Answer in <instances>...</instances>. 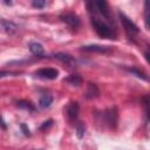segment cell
Listing matches in <instances>:
<instances>
[{"mask_svg": "<svg viewBox=\"0 0 150 150\" xmlns=\"http://www.w3.org/2000/svg\"><path fill=\"white\" fill-rule=\"evenodd\" d=\"M91 25L95 29V32L97 33V35H100L101 38H104V39H114L115 36V33L112 30V28L107 25L104 21L100 20L98 18H91Z\"/></svg>", "mask_w": 150, "mask_h": 150, "instance_id": "cell-1", "label": "cell"}, {"mask_svg": "<svg viewBox=\"0 0 150 150\" xmlns=\"http://www.w3.org/2000/svg\"><path fill=\"white\" fill-rule=\"evenodd\" d=\"M118 16H120V20H121V22L123 25V28H124V30H125V33H127L128 36L132 38V36H135V35L138 34L139 29H138V27H137V25L135 22H132L125 14H123L121 12L118 13Z\"/></svg>", "mask_w": 150, "mask_h": 150, "instance_id": "cell-2", "label": "cell"}, {"mask_svg": "<svg viewBox=\"0 0 150 150\" xmlns=\"http://www.w3.org/2000/svg\"><path fill=\"white\" fill-rule=\"evenodd\" d=\"M103 117L105 123L109 125V128L115 129L117 127V122H118V111L116 107L109 108L103 112Z\"/></svg>", "mask_w": 150, "mask_h": 150, "instance_id": "cell-3", "label": "cell"}, {"mask_svg": "<svg viewBox=\"0 0 150 150\" xmlns=\"http://www.w3.org/2000/svg\"><path fill=\"white\" fill-rule=\"evenodd\" d=\"M79 111H80V107H79V103L75 102V101L69 102V103L67 104V107L64 108V114L67 115L68 121L71 122V123L77 120Z\"/></svg>", "mask_w": 150, "mask_h": 150, "instance_id": "cell-4", "label": "cell"}, {"mask_svg": "<svg viewBox=\"0 0 150 150\" xmlns=\"http://www.w3.org/2000/svg\"><path fill=\"white\" fill-rule=\"evenodd\" d=\"M82 52H88V53H101V54H109L112 52V49L108 46H101V45H87L82 46L80 48Z\"/></svg>", "mask_w": 150, "mask_h": 150, "instance_id": "cell-5", "label": "cell"}, {"mask_svg": "<svg viewBox=\"0 0 150 150\" xmlns=\"http://www.w3.org/2000/svg\"><path fill=\"white\" fill-rule=\"evenodd\" d=\"M60 19L71 28H77L81 23L80 18L74 13H63L60 15Z\"/></svg>", "mask_w": 150, "mask_h": 150, "instance_id": "cell-6", "label": "cell"}, {"mask_svg": "<svg viewBox=\"0 0 150 150\" xmlns=\"http://www.w3.org/2000/svg\"><path fill=\"white\" fill-rule=\"evenodd\" d=\"M35 75L42 79H48V80H54L57 77L59 71L55 68H41L35 71Z\"/></svg>", "mask_w": 150, "mask_h": 150, "instance_id": "cell-7", "label": "cell"}, {"mask_svg": "<svg viewBox=\"0 0 150 150\" xmlns=\"http://www.w3.org/2000/svg\"><path fill=\"white\" fill-rule=\"evenodd\" d=\"M96 4V13H100L101 15H103L104 19L110 20V9H109V5L107 1H95Z\"/></svg>", "mask_w": 150, "mask_h": 150, "instance_id": "cell-8", "label": "cell"}, {"mask_svg": "<svg viewBox=\"0 0 150 150\" xmlns=\"http://www.w3.org/2000/svg\"><path fill=\"white\" fill-rule=\"evenodd\" d=\"M53 56H54L56 60L61 61L62 63H64V64H67V66L74 67V66L76 64L75 59H74L71 55H69V54H66V53H56V54H54Z\"/></svg>", "mask_w": 150, "mask_h": 150, "instance_id": "cell-9", "label": "cell"}, {"mask_svg": "<svg viewBox=\"0 0 150 150\" xmlns=\"http://www.w3.org/2000/svg\"><path fill=\"white\" fill-rule=\"evenodd\" d=\"M0 25L2 26L4 30L9 34V35H13L16 33L18 30V25L14 23L13 21H9V20H5V19H0Z\"/></svg>", "mask_w": 150, "mask_h": 150, "instance_id": "cell-10", "label": "cell"}, {"mask_svg": "<svg viewBox=\"0 0 150 150\" xmlns=\"http://www.w3.org/2000/svg\"><path fill=\"white\" fill-rule=\"evenodd\" d=\"M98 95H100V89H98V87H97L95 83H91V82L88 83V87H87L84 97H86L87 100H93V98H96Z\"/></svg>", "mask_w": 150, "mask_h": 150, "instance_id": "cell-11", "label": "cell"}, {"mask_svg": "<svg viewBox=\"0 0 150 150\" xmlns=\"http://www.w3.org/2000/svg\"><path fill=\"white\" fill-rule=\"evenodd\" d=\"M29 50L32 52V54H34L36 56H41L43 54V47L41 43H38V42L29 43Z\"/></svg>", "mask_w": 150, "mask_h": 150, "instance_id": "cell-12", "label": "cell"}, {"mask_svg": "<svg viewBox=\"0 0 150 150\" xmlns=\"http://www.w3.org/2000/svg\"><path fill=\"white\" fill-rule=\"evenodd\" d=\"M125 70H127L128 73H130V74H132V75H135V76H137V77L144 80V81H148V76H146L142 70H139L138 68H135V67H132V68H125Z\"/></svg>", "mask_w": 150, "mask_h": 150, "instance_id": "cell-13", "label": "cell"}, {"mask_svg": "<svg viewBox=\"0 0 150 150\" xmlns=\"http://www.w3.org/2000/svg\"><path fill=\"white\" fill-rule=\"evenodd\" d=\"M52 102H53V97L50 95H43L39 100V105L41 108H47L52 104Z\"/></svg>", "mask_w": 150, "mask_h": 150, "instance_id": "cell-14", "label": "cell"}, {"mask_svg": "<svg viewBox=\"0 0 150 150\" xmlns=\"http://www.w3.org/2000/svg\"><path fill=\"white\" fill-rule=\"evenodd\" d=\"M64 81L66 82H68L69 84H71V86H80L81 83H82V77L80 76V75H70L69 77H67V79H64Z\"/></svg>", "mask_w": 150, "mask_h": 150, "instance_id": "cell-15", "label": "cell"}, {"mask_svg": "<svg viewBox=\"0 0 150 150\" xmlns=\"http://www.w3.org/2000/svg\"><path fill=\"white\" fill-rule=\"evenodd\" d=\"M16 105L20 109H25V110H29V111H34L35 110V107L30 102H28V101H18Z\"/></svg>", "mask_w": 150, "mask_h": 150, "instance_id": "cell-16", "label": "cell"}, {"mask_svg": "<svg viewBox=\"0 0 150 150\" xmlns=\"http://www.w3.org/2000/svg\"><path fill=\"white\" fill-rule=\"evenodd\" d=\"M84 132H86V125L82 122H77L76 123V135H77V137L82 138L84 136Z\"/></svg>", "mask_w": 150, "mask_h": 150, "instance_id": "cell-17", "label": "cell"}, {"mask_svg": "<svg viewBox=\"0 0 150 150\" xmlns=\"http://www.w3.org/2000/svg\"><path fill=\"white\" fill-rule=\"evenodd\" d=\"M144 21H145V28L149 29L150 25H149V2L148 1L144 4Z\"/></svg>", "mask_w": 150, "mask_h": 150, "instance_id": "cell-18", "label": "cell"}, {"mask_svg": "<svg viewBox=\"0 0 150 150\" xmlns=\"http://www.w3.org/2000/svg\"><path fill=\"white\" fill-rule=\"evenodd\" d=\"M87 8H88V12L89 13H96V4L95 1H89L87 2Z\"/></svg>", "mask_w": 150, "mask_h": 150, "instance_id": "cell-19", "label": "cell"}, {"mask_svg": "<svg viewBox=\"0 0 150 150\" xmlns=\"http://www.w3.org/2000/svg\"><path fill=\"white\" fill-rule=\"evenodd\" d=\"M52 125H53V120H47V121H45V122L40 125V130L48 129V128H50Z\"/></svg>", "mask_w": 150, "mask_h": 150, "instance_id": "cell-20", "label": "cell"}, {"mask_svg": "<svg viewBox=\"0 0 150 150\" xmlns=\"http://www.w3.org/2000/svg\"><path fill=\"white\" fill-rule=\"evenodd\" d=\"M32 5H33L34 7H38V8H42V7H45V5H46V1H43V0H34V1L32 2Z\"/></svg>", "mask_w": 150, "mask_h": 150, "instance_id": "cell-21", "label": "cell"}, {"mask_svg": "<svg viewBox=\"0 0 150 150\" xmlns=\"http://www.w3.org/2000/svg\"><path fill=\"white\" fill-rule=\"evenodd\" d=\"M20 128H21V130H22V132H23L25 136H30V131H29V129L27 128V125L25 123L20 124Z\"/></svg>", "mask_w": 150, "mask_h": 150, "instance_id": "cell-22", "label": "cell"}, {"mask_svg": "<svg viewBox=\"0 0 150 150\" xmlns=\"http://www.w3.org/2000/svg\"><path fill=\"white\" fill-rule=\"evenodd\" d=\"M11 75H15V73H13V71H0V77L11 76Z\"/></svg>", "mask_w": 150, "mask_h": 150, "instance_id": "cell-23", "label": "cell"}, {"mask_svg": "<svg viewBox=\"0 0 150 150\" xmlns=\"http://www.w3.org/2000/svg\"><path fill=\"white\" fill-rule=\"evenodd\" d=\"M0 125L2 127V129H6V128H7V125L5 124V122H4V120H2V117H1V116H0Z\"/></svg>", "mask_w": 150, "mask_h": 150, "instance_id": "cell-24", "label": "cell"}, {"mask_svg": "<svg viewBox=\"0 0 150 150\" xmlns=\"http://www.w3.org/2000/svg\"><path fill=\"white\" fill-rule=\"evenodd\" d=\"M5 4H6V5H12V2H11V1H5Z\"/></svg>", "mask_w": 150, "mask_h": 150, "instance_id": "cell-25", "label": "cell"}, {"mask_svg": "<svg viewBox=\"0 0 150 150\" xmlns=\"http://www.w3.org/2000/svg\"><path fill=\"white\" fill-rule=\"evenodd\" d=\"M34 150H42V149H34Z\"/></svg>", "mask_w": 150, "mask_h": 150, "instance_id": "cell-26", "label": "cell"}]
</instances>
